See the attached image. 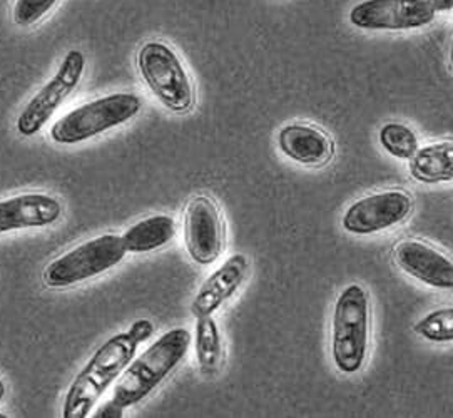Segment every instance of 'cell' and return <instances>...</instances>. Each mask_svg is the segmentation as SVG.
<instances>
[{
  "label": "cell",
  "mask_w": 453,
  "mask_h": 418,
  "mask_svg": "<svg viewBox=\"0 0 453 418\" xmlns=\"http://www.w3.org/2000/svg\"><path fill=\"white\" fill-rule=\"evenodd\" d=\"M176 236V221L167 214H154L127 228L122 243L127 253H150L166 246Z\"/></svg>",
  "instance_id": "16"
},
{
  "label": "cell",
  "mask_w": 453,
  "mask_h": 418,
  "mask_svg": "<svg viewBox=\"0 0 453 418\" xmlns=\"http://www.w3.org/2000/svg\"><path fill=\"white\" fill-rule=\"evenodd\" d=\"M137 71L152 96L174 114L193 111L196 103L195 84L176 50L161 39L139 47Z\"/></svg>",
  "instance_id": "5"
},
{
  "label": "cell",
  "mask_w": 453,
  "mask_h": 418,
  "mask_svg": "<svg viewBox=\"0 0 453 418\" xmlns=\"http://www.w3.org/2000/svg\"><path fill=\"white\" fill-rule=\"evenodd\" d=\"M380 146L395 159L408 161L418 150V137L411 128L402 122H387L378 133Z\"/></svg>",
  "instance_id": "18"
},
{
  "label": "cell",
  "mask_w": 453,
  "mask_h": 418,
  "mask_svg": "<svg viewBox=\"0 0 453 418\" xmlns=\"http://www.w3.org/2000/svg\"><path fill=\"white\" fill-rule=\"evenodd\" d=\"M59 0H16L12 5V20L19 27H32L46 17Z\"/></svg>",
  "instance_id": "20"
},
{
  "label": "cell",
  "mask_w": 453,
  "mask_h": 418,
  "mask_svg": "<svg viewBox=\"0 0 453 418\" xmlns=\"http://www.w3.org/2000/svg\"><path fill=\"white\" fill-rule=\"evenodd\" d=\"M0 418H9L7 415H4V414H0Z\"/></svg>",
  "instance_id": "24"
},
{
  "label": "cell",
  "mask_w": 453,
  "mask_h": 418,
  "mask_svg": "<svg viewBox=\"0 0 453 418\" xmlns=\"http://www.w3.org/2000/svg\"><path fill=\"white\" fill-rule=\"evenodd\" d=\"M413 331L432 344H450L453 340V308H438L418 320Z\"/></svg>",
  "instance_id": "19"
},
{
  "label": "cell",
  "mask_w": 453,
  "mask_h": 418,
  "mask_svg": "<svg viewBox=\"0 0 453 418\" xmlns=\"http://www.w3.org/2000/svg\"><path fill=\"white\" fill-rule=\"evenodd\" d=\"M184 243L189 258L199 267H210L225 250V223L210 196L193 197L184 213Z\"/></svg>",
  "instance_id": "10"
},
{
  "label": "cell",
  "mask_w": 453,
  "mask_h": 418,
  "mask_svg": "<svg viewBox=\"0 0 453 418\" xmlns=\"http://www.w3.org/2000/svg\"><path fill=\"white\" fill-rule=\"evenodd\" d=\"M61 216V201L54 196L44 193L12 196L0 201V235L17 229L47 228L58 223Z\"/></svg>",
  "instance_id": "13"
},
{
  "label": "cell",
  "mask_w": 453,
  "mask_h": 418,
  "mask_svg": "<svg viewBox=\"0 0 453 418\" xmlns=\"http://www.w3.org/2000/svg\"><path fill=\"white\" fill-rule=\"evenodd\" d=\"M154 335L151 320H136L127 331L116 333L101 344L65 393L62 417H89L94 406L136 357L137 348Z\"/></svg>",
  "instance_id": "1"
},
{
  "label": "cell",
  "mask_w": 453,
  "mask_h": 418,
  "mask_svg": "<svg viewBox=\"0 0 453 418\" xmlns=\"http://www.w3.org/2000/svg\"><path fill=\"white\" fill-rule=\"evenodd\" d=\"M86 73V56L79 49H71L61 60L56 74L37 90L16 120L17 133L24 137L39 135L58 109L77 89Z\"/></svg>",
  "instance_id": "7"
},
{
  "label": "cell",
  "mask_w": 453,
  "mask_h": 418,
  "mask_svg": "<svg viewBox=\"0 0 453 418\" xmlns=\"http://www.w3.org/2000/svg\"><path fill=\"white\" fill-rule=\"evenodd\" d=\"M127 254L119 235L88 239L71 252L54 258L42 273L47 288H71L118 267Z\"/></svg>",
  "instance_id": "6"
},
{
  "label": "cell",
  "mask_w": 453,
  "mask_h": 418,
  "mask_svg": "<svg viewBox=\"0 0 453 418\" xmlns=\"http://www.w3.org/2000/svg\"><path fill=\"white\" fill-rule=\"evenodd\" d=\"M250 275V259L242 253L229 256L226 261L212 271L197 290L191 301V314L196 318L212 316L227 299L233 298Z\"/></svg>",
  "instance_id": "12"
},
{
  "label": "cell",
  "mask_w": 453,
  "mask_h": 418,
  "mask_svg": "<svg viewBox=\"0 0 453 418\" xmlns=\"http://www.w3.org/2000/svg\"><path fill=\"white\" fill-rule=\"evenodd\" d=\"M189 346L191 333L186 329H173L161 335L124 368L111 400L124 410L146 400L180 367Z\"/></svg>",
  "instance_id": "2"
},
{
  "label": "cell",
  "mask_w": 453,
  "mask_h": 418,
  "mask_svg": "<svg viewBox=\"0 0 453 418\" xmlns=\"http://www.w3.org/2000/svg\"><path fill=\"white\" fill-rule=\"evenodd\" d=\"M372 306L362 284L351 283L338 295L333 306L332 359L343 375L358 374L370 346Z\"/></svg>",
  "instance_id": "3"
},
{
  "label": "cell",
  "mask_w": 453,
  "mask_h": 418,
  "mask_svg": "<svg viewBox=\"0 0 453 418\" xmlns=\"http://www.w3.org/2000/svg\"><path fill=\"white\" fill-rule=\"evenodd\" d=\"M410 176L422 184L449 182L453 178L452 141L426 144L408 159Z\"/></svg>",
  "instance_id": "15"
},
{
  "label": "cell",
  "mask_w": 453,
  "mask_h": 418,
  "mask_svg": "<svg viewBox=\"0 0 453 418\" xmlns=\"http://www.w3.org/2000/svg\"><path fill=\"white\" fill-rule=\"evenodd\" d=\"M5 395H7V387H5V383H4V380L0 378V402L5 399Z\"/></svg>",
  "instance_id": "23"
},
{
  "label": "cell",
  "mask_w": 453,
  "mask_h": 418,
  "mask_svg": "<svg viewBox=\"0 0 453 418\" xmlns=\"http://www.w3.org/2000/svg\"><path fill=\"white\" fill-rule=\"evenodd\" d=\"M393 261L420 283L437 290L453 288L452 259L425 241L402 239L393 248Z\"/></svg>",
  "instance_id": "11"
},
{
  "label": "cell",
  "mask_w": 453,
  "mask_h": 418,
  "mask_svg": "<svg viewBox=\"0 0 453 418\" xmlns=\"http://www.w3.org/2000/svg\"><path fill=\"white\" fill-rule=\"evenodd\" d=\"M276 143L289 161L304 167L328 165L334 154L330 135L317 126L304 122H289L283 126L278 131Z\"/></svg>",
  "instance_id": "14"
},
{
  "label": "cell",
  "mask_w": 453,
  "mask_h": 418,
  "mask_svg": "<svg viewBox=\"0 0 453 418\" xmlns=\"http://www.w3.org/2000/svg\"><path fill=\"white\" fill-rule=\"evenodd\" d=\"M124 408H121L119 405L114 404L112 400H109L106 404L101 405V406H97L96 410H94V418H122L124 415Z\"/></svg>",
  "instance_id": "21"
},
{
  "label": "cell",
  "mask_w": 453,
  "mask_h": 418,
  "mask_svg": "<svg viewBox=\"0 0 453 418\" xmlns=\"http://www.w3.org/2000/svg\"><path fill=\"white\" fill-rule=\"evenodd\" d=\"M195 352L197 368L204 376H218L225 361L223 337L212 316L196 318Z\"/></svg>",
  "instance_id": "17"
},
{
  "label": "cell",
  "mask_w": 453,
  "mask_h": 418,
  "mask_svg": "<svg viewBox=\"0 0 453 418\" xmlns=\"http://www.w3.org/2000/svg\"><path fill=\"white\" fill-rule=\"evenodd\" d=\"M413 209V199L403 190L365 196L348 206L342 226L355 236H370L403 223Z\"/></svg>",
  "instance_id": "9"
},
{
  "label": "cell",
  "mask_w": 453,
  "mask_h": 418,
  "mask_svg": "<svg viewBox=\"0 0 453 418\" xmlns=\"http://www.w3.org/2000/svg\"><path fill=\"white\" fill-rule=\"evenodd\" d=\"M437 12L428 0H362L348 14L353 27L372 32H402L428 27Z\"/></svg>",
  "instance_id": "8"
},
{
  "label": "cell",
  "mask_w": 453,
  "mask_h": 418,
  "mask_svg": "<svg viewBox=\"0 0 453 418\" xmlns=\"http://www.w3.org/2000/svg\"><path fill=\"white\" fill-rule=\"evenodd\" d=\"M435 12H452L453 0H428Z\"/></svg>",
  "instance_id": "22"
},
{
  "label": "cell",
  "mask_w": 453,
  "mask_h": 418,
  "mask_svg": "<svg viewBox=\"0 0 453 418\" xmlns=\"http://www.w3.org/2000/svg\"><path fill=\"white\" fill-rule=\"evenodd\" d=\"M141 109L137 94L112 92L65 112L52 124L50 139L61 146L81 144L134 120Z\"/></svg>",
  "instance_id": "4"
}]
</instances>
